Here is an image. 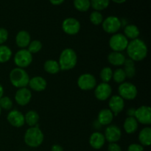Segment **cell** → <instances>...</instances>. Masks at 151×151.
Segmentation results:
<instances>
[{
  "label": "cell",
  "mask_w": 151,
  "mask_h": 151,
  "mask_svg": "<svg viewBox=\"0 0 151 151\" xmlns=\"http://www.w3.org/2000/svg\"><path fill=\"white\" fill-rule=\"evenodd\" d=\"M107 59L110 64L115 66H123L126 58L122 52L112 51L108 55Z\"/></svg>",
  "instance_id": "21"
},
{
  "label": "cell",
  "mask_w": 151,
  "mask_h": 151,
  "mask_svg": "<svg viewBox=\"0 0 151 151\" xmlns=\"http://www.w3.org/2000/svg\"><path fill=\"white\" fill-rule=\"evenodd\" d=\"M28 86L32 90L35 91H43L46 89L47 86V82L45 78L41 76H35L29 78Z\"/></svg>",
  "instance_id": "17"
},
{
  "label": "cell",
  "mask_w": 151,
  "mask_h": 151,
  "mask_svg": "<svg viewBox=\"0 0 151 151\" xmlns=\"http://www.w3.org/2000/svg\"><path fill=\"white\" fill-rule=\"evenodd\" d=\"M91 7L96 11H101L109 7L110 0H90Z\"/></svg>",
  "instance_id": "29"
},
{
  "label": "cell",
  "mask_w": 151,
  "mask_h": 151,
  "mask_svg": "<svg viewBox=\"0 0 151 151\" xmlns=\"http://www.w3.org/2000/svg\"><path fill=\"white\" fill-rule=\"evenodd\" d=\"M44 135L43 131L40 129L39 126L29 127L25 131L24 136V141L25 144L29 147H38L43 143Z\"/></svg>",
  "instance_id": "3"
},
{
  "label": "cell",
  "mask_w": 151,
  "mask_h": 151,
  "mask_svg": "<svg viewBox=\"0 0 151 151\" xmlns=\"http://www.w3.org/2000/svg\"><path fill=\"white\" fill-rule=\"evenodd\" d=\"M81 23L75 18H66L62 23V29L69 35H75L81 30Z\"/></svg>",
  "instance_id": "10"
},
{
  "label": "cell",
  "mask_w": 151,
  "mask_h": 151,
  "mask_svg": "<svg viewBox=\"0 0 151 151\" xmlns=\"http://www.w3.org/2000/svg\"><path fill=\"white\" fill-rule=\"evenodd\" d=\"M58 62L60 70H71L76 66L78 63V55L73 49L66 48L60 52Z\"/></svg>",
  "instance_id": "2"
},
{
  "label": "cell",
  "mask_w": 151,
  "mask_h": 151,
  "mask_svg": "<svg viewBox=\"0 0 151 151\" xmlns=\"http://www.w3.org/2000/svg\"><path fill=\"white\" fill-rule=\"evenodd\" d=\"M31 41V36L26 30H21L16 36V44L20 49H27Z\"/></svg>",
  "instance_id": "20"
},
{
  "label": "cell",
  "mask_w": 151,
  "mask_h": 151,
  "mask_svg": "<svg viewBox=\"0 0 151 151\" xmlns=\"http://www.w3.org/2000/svg\"><path fill=\"white\" fill-rule=\"evenodd\" d=\"M49 1L53 5H60L64 2L65 0H49Z\"/></svg>",
  "instance_id": "41"
},
{
  "label": "cell",
  "mask_w": 151,
  "mask_h": 151,
  "mask_svg": "<svg viewBox=\"0 0 151 151\" xmlns=\"http://www.w3.org/2000/svg\"><path fill=\"white\" fill-rule=\"evenodd\" d=\"M77 84L80 89L83 91H91L94 89L97 85V79L92 74L84 73L78 77Z\"/></svg>",
  "instance_id": "8"
},
{
  "label": "cell",
  "mask_w": 151,
  "mask_h": 151,
  "mask_svg": "<svg viewBox=\"0 0 151 151\" xmlns=\"http://www.w3.org/2000/svg\"><path fill=\"white\" fill-rule=\"evenodd\" d=\"M109 109L114 116H117L123 111L125 108V100L119 95H113L109 98Z\"/></svg>",
  "instance_id": "16"
},
{
  "label": "cell",
  "mask_w": 151,
  "mask_h": 151,
  "mask_svg": "<svg viewBox=\"0 0 151 151\" xmlns=\"http://www.w3.org/2000/svg\"><path fill=\"white\" fill-rule=\"evenodd\" d=\"M7 120L10 125L15 128H21L25 124L24 115L19 110H10L7 114Z\"/></svg>",
  "instance_id": "14"
},
{
  "label": "cell",
  "mask_w": 151,
  "mask_h": 151,
  "mask_svg": "<svg viewBox=\"0 0 151 151\" xmlns=\"http://www.w3.org/2000/svg\"><path fill=\"white\" fill-rule=\"evenodd\" d=\"M112 76H113V71L111 68L109 66L103 68L100 72V78L103 83H109L112 80Z\"/></svg>",
  "instance_id": "31"
},
{
  "label": "cell",
  "mask_w": 151,
  "mask_h": 151,
  "mask_svg": "<svg viewBox=\"0 0 151 151\" xmlns=\"http://www.w3.org/2000/svg\"><path fill=\"white\" fill-rule=\"evenodd\" d=\"M122 27V22L118 17L114 16H108L102 23L103 29L108 34L114 35L117 33Z\"/></svg>",
  "instance_id": "9"
},
{
  "label": "cell",
  "mask_w": 151,
  "mask_h": 151,
  "mask_svg": "<svg viewBox=\"0 0 151 151\" xmlns=\"http://www.w3.org/2000/svg\"><path fill=\"white\" fill-rule=\"evenodd\" d=\"M108 151H122V148L117 143H109L108 146Z\"/></svg>",
  "instance_id": "38"
},
{
  "label": "cell",
  "mask_w": 151,
  "mask_h": 151,
  "mask_svg": "<svg viewBox=\"0 0 151 151\" xmlns=\"http://www.w3.org/2000/svg\"><path fill=\"white\" fill-rule=\"evenodd\" d=\"M123 35L128 39H137V38H139V36L140 35L139 29L135 24H128L124 28Z\"/></svg>",
  "instance_id": "24"
},
{
  "label": "cell",
  "mask_w": 151,
  "mask_h": 151,
  "mask_svg": "<svg viewBox=\"0 0 151 151\" xmlns=\"http://www.w3.org/2000/svg\"><path fill=\"white\" fill-rule=\"evenodd\" d=\"M129 41L122 33H115L109 39V47L114 52H122L126 50Z\"/></svg>",
  "instance_id": "6"
},
{
  "label": "cell",
  "mask_w": 151,
  "mask_h": 151,
  "mask_svg": "<svg viewBox=\"0 0 151 151\" xmlns=\"http://www.w3.org/2000/svg\"><path fill=\"white\" fill-rule=\"evenodd\" d=\"M40 116L38 112L34 110H29L25 114L24 120L25 123L27 124L29 127H33L38 125Z\"/></svg>",
  "instance_id": "26"
},
{
  "label": "cell",
  "mask_w": 151,
  "mask_h": 151,
  "mask_svg": "<svg viewBox=\"0 0 151 151\" xmlns=\"http://www.w3.org/2000/svg\"><path fill=\"white\" fill-rule=\"evenodd\" d=\"M135 111H136V109H134V108H130L129 109L127 110V115L128 116H134V115H135Z\"/></svg>",
  "instance_id": "40"
},
{
  "label": "cell",
  "mask_w": 151,
  "mask_h": 151,
  "mask_svg": "<svg viewBox=\"0 0 151 151\" xmlns=\"http://www.w3.org/2000/svg\"><path fill=\"white\" fill-rule=\"evenodd\" d=\"M13 101L11 99L7 96H3L1 99H0V107L1 109H4L7 111H10L13 108Z\"/></svg>",
  "instance_id": "35"
},
{
  "label": "cell",
  "mask_w": 151,
  "mask_h": 151,
  "mask_svg": "<svg viewBox=\"0 0 151 151\" xmlns=\"http://www.w3.org/2000/svg\"><path fill=\"white\" fill-rule=\"evenodd\" d=\"M8 31L4 27H0V45L4 44L8 39Z\"/></svg>",
  "instance_id": "36"
},
{
  "label": "cell",
  "mask_w": 151,
  "mask_h": 151,
  "mask_svg": "<svg viewBox=\"0 0 151 151\" xmlns=\"http://www.w3.org/2000/svg\"><path fill=\"white\" fill-rule=\"evenodd\" d=\"M139 128V122L134 116H128L123 123V128L128 134H134Z\"/></svg>",
  "instance_id": "22"
},
{
  "label": "cell",
  "mask_w": 151,
  "mask_h": 151,
  "mask_svg": "<svg viewBox=\"0 0 151 151\" xmlns=\"http://www.w3.org/2000/svg\"><path fill=\"white\" fill-rule=\"evenodd\" d=\"M134 117L139 123L150 125L151 124V109L150 106H142L138 109H136Z\"/></svg>",
  "instance_id": "12"
},
{
  "label": "cell",
  "mask_w": 151,
  "mask_h": 151,
  "mask_svg": "<svg viewBox=\"0 0 151 151\" xmlns=\"http://www.w3.org/2000/svg\"><path fill=\"white\" fill-rule=\"evenodd\" d=\"M32 55L27 49H21L17 51L13 58L16 67L22 69L28 67L32 63Z\"/></svg>",
  "instance_id": "7"
},
{
  "label": "cell",
  "mask_w": 151,
  "mask_h": 151,
  "mask_svg": "<svg viewBox=\"0 0 151 151\" xmlns=\"http://www.w3.org/2000/svg\"><path fill=\"white\" fill-rule=\"evenodd\" d=\"M104 137L106 141L109 143H116L122 137V131L117 125H109L105 130Z\"/></svg>",
  "instance_id": "13"
},
{
  "label": "cell",
  "mask_w": 151,
  "mask_h": 151,
  "mask_svg": "<svg viewBox=\"0 0 151 151\" xmlns=\"http://www.w3.org/2000/svg\"><path fill=\"white\" fill-rule=\"evenodd\" d=\"M118 95L120 96L124 100H133L137 97L138 89L134 83L125 81L119 84L118 87Z\"/></svg>",
  "instance_id": "5"
},
{
  "label": "cell",
  "mask_w": 151,
  "mask_h": 151,
  "mask_svg": "<svg viewBox=\"0 0 151 151\" xmlns=\"http://www.w3.org/2000/svg\"><path fill=\"white\" fill-rule=\"evenodd\" d=\"M112 1H114L116 4H123L125 3L127 0H111Z\"/></svg>",
  "instance_id": "42"
},
{
  "label": "cell",
  "mask_w": 151,
  "mask_h": 151,
  "mask_svg": "<svg viewBox=\"0 0 151 151\" xmlns=\"http://www.w3.org/2000/svg\"><path fill=\"white\" fill-rule=\"evenodd\" d=\"M50 151H63V148L61 145L58 144L53 145L51 147V150Z\"/></svg>",
  "instance_id": "39"
},
{
  "label": "cell",
  "mask_w": 151,
  "mask_h": 151,
  "mask_svg": "<svg viewBox=\"0 0 151 151\" xmlns=\"http://www.w3.org/2000/svg\"><path fill=\"white\" fill-rule=\"evenodd\" d=\"M126 75L125 73V71L122 68H118L114 72H113V76L112 79L114 80L115 83L118 84H121L125 82L126 80Z\"/></svg>",
  "instance_id": "32"
},
{
  "label": "cell",
  "mask_w": 151,
  "mask_h": 151,
  "mask_svg": "<svg viewBox=\"0 0 151 151\" xmlns=\"http://www.w3.org/2000/svg\"><path fill=\"white\" fill-rule=\"evenodd\" d=\"M32 99V92L27 87L18 88L15 94L16 103L21 106H25L30 102Z\"/></svg>",
  "instance_id": "15"
},
{
  "label": "cell",
  "mask_w": 151,
  "mask_h": 151,
  "mask_svg": "<svg viewBox=\"0 0 151 151\" xmlns=\"http://www.w3.org/2000/svg\"><path fill=\"white\" fill-rule=\"evenodd\" d=\"M90 146L95 150H100L104 146L106 143V139H105L104 134L102 133L96 131L92 133L89 137Z\"/></svg>",
  "instance_id": "18"
},
{
  "label": "cell",
  "mask_w": 151,
  "mask_h": 151,
  "mask_svg": "<svg viewBox=\"0 0 151 151\" xmlns=\"http://www.w3.org/2000/svg\"><path fill=\"white\" fill-rule=\"evenodd\" d=\"M12 55L13 52L10 47L4 44L0 45V63H7L10 60Z\"/></svg>",
  "instance_id": "28"
},
{
  "label": "cell",
  "mask_w": 151,
  "mask_h": 151,
  "mask_svg": "<svg viewBox=\"0 0 151 151\" xmlns=\"http://www.w3.org/2000/svg\"><path fill=\"white\" fill-rule=\"evenodd\" d=\"M44 69L46 72L50 75H55L60 71V66L57 60H47L44 63Z\"/></svg>",
  "instance_id": "25"
},
{
  "label": "cell",
  "mask_w": 151,
  "mask_h": 151,
  "mask_svg": "<svg viewBox=\"0 0 151 151\" xmlns=\"http://www.w3.org/2000/svg\"><path fill=\"white\" fill-rule=\"evenodd\" d=\"M1 107H0V115H1Z\"/></svg>",
  "instance_id": "44"
},
{
  "label": "cell",
  "mask_w": 151,
  "mask_h": 151,
  "mask_svg": "<svg viewBox=\"0 0 151 151\" xmlns=\"http://www.w3.org/2000/svg\"><path fill=\"white\" fill-rule=\"evenodd\" d=\"M74 7L80 12H86L91 7L90 0H74Z\"/></svg>",
  "instance_id": "30"
},
{
  "label": "cell",
  "mask_w": 151,
  "mask_h": 151,
  "mask_svg": "<svg viewBox=\"0 0 151 151\" xmlns=\"http://www.w3.org/2000/svg\"><path fill=\"white\" fill-rule=\"evenodd\" d=\"M42 43L38 40H33L31 41L30 43L28 45L27 50L32 55L36 54L38 52H40L42 49Z\"/></svg>",
  "instance_id": "34"
},
{
  "label": "cell",
  "mask_w": 151,
  "mask_h": 151,
  "mask_svg": "<svg viewBox=\"0 0 151 151\" xmlns=\"http://www.w3.org/2000/svg\"><path fill=\"white\" fill-rule=\"evenodd\" d=\"M4 95V88H3L2 86L0 84V99L3 97Z\"/></svg>",
  "instance_id": "43"
},
{
  "label": "cell",
  "mask_w": 151,
  "mask_h": 151,
  "mask_svg": "<svg viewBox=\"0 0 151 151\" xmlns=\"http://www.w3.org/2000/svg\"><path fill=\"white\" fill-rule=\"evenodd\" d=\"M89 20L91 23H92L93 24L98 26V25L102 24L104 19H103V14L100 12L94 10V11L91 12V14H90Z\"/></svg>",
  "instance_id": "33"
},
{
  "label": "cell",
  "mask_w": 151,
  "mask_h": 151,
  "mask_svg": "<svg viewBox=\"0 0 151 151\" xmlns=\"http://www.w3.org/2000/svg\"><path fill=\"white\" fill-rule=\"evenodd\" d=\"M112 88L108 83H100L94 88V96L100 101H106L111 97Z\"/></svg>",
  "instance_id": "11"
},
{
  "label": "cell",
  "mask_w": 151,
  "mask_h": 151,
  "mask_svg": "<svg viewBox=\"0 0 151 151\" xmlns=\"http://www.w3.org/2000/svg\"><path fill=\"white\" fill-rule=\"evenodd\" d=\"M139 141L140 145L144 146H150L151 144V128L150 127H145L140 131L139 134Z\"/></svg>",
  "instance_id": "23"
},
{
  "label": "cell",
  "mask_w": 151,
  "mask_h": 151,
  "mask_svg": "<svg viewBox=\"0 0 151 151\" xmlns=\"http://www.w3.org/2000/svg\"><path fill=\"white\" fill-rule=\"evenodd\" d=\"M114 115L112 113L111 111L109 109H103L100 111L97 116V122L101 125H111L113 122Z\"/></svg>",
  "instance_id": "19"
},
{
  "label": "cell",
  "mask_w": 151,
  "mask_h": 151,
  "mask_svg": "<svg viewBox=\"0 0 151 151\" xmlns=\"http://www.w3.org/2000/svg\"><path fill=\"white\" fill-rule=\"evenodd\" d=\"M9 79L12 85L16 88H24L29 83V76L24 69L16 67L10 71Z\"/></svg>",
  "instance_id": "4"
},
{
  "label": "cell",
  "mask_w": 151,
  "mask_h": 151,
  "mask_svg": "<svg viewBox=\"0 0 151 151\" xmlns=\"http://www.w3.org/2000/svg\"><path fill=\"white\" fill-rule=\"evenodd\" d=\"M125 50L128 58L134 62L145 60L148 53L147 44L140 38H137L129 41Z\"/></svg>",
  "instance_id": "1"
},
{
  "label": "cell",
  "mask_w": 151,
  "mask_h": 151,
  "mask_svg": "<svg viewBox=\"0 0 151 151\" xmlns=\"http://www.w3.org/2000/svg\"><path fill=\"white\" fill-rule=\"evenodd\" d=\"M128 151H144V147L140 144L134 143L128 146Z\"/></svg>",
  "instance_id": "37"
},
{
  "label": "cell",
  "mask_w": 151,
  "mask_h": 151,
  "mask_svg": "<svg viewBox=\"0 0 151 151\" xmlns=\"http://www.w3.org/2000/svg\"><path fill=\"white\" fill-rule=\"evenodd\" d=\"M124 66V71L126 75L127 78H134L136 75V67H135V63H134V60H132L130 58H126L125 63L123 64Z\"/></svg>",
  "instance_id": "27"
}]
</instances>
